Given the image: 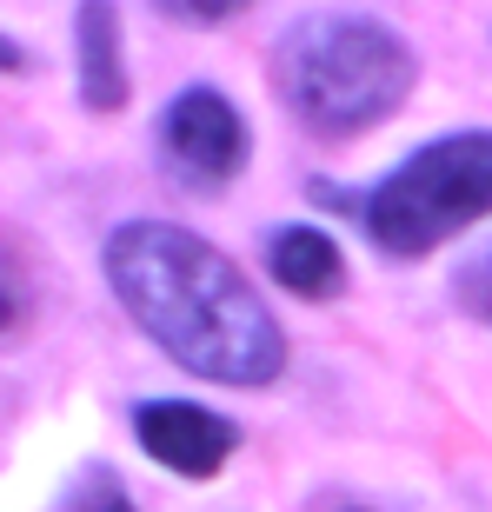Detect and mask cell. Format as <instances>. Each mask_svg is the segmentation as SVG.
Wrapping results in <instances>:
<instances>
[{
	"mask_svg": "<svg viewBox=\"0 0 492 512\" xmlns=\"http://www.w3.org/2000/svg\"><path fill=\"white\" fill-rule=\"evenodd\" d=\"M133 433H140V446L180 479H213L233 459V446H240V426L207 413V406H193V399H147V406L133 413Z\"/></svg>",
	"mask_w": 492,
	"mask_h": 512,
	"instance_id": "obj_5",
	"label": "cell"
},
{
	"mask_svg": "<svg viewBox=\"0 0 492 512\" xmlns=\"http://www.w3.org/2000/svg\"><path fill=\"white\" fill-rule=\"evenodd\" d=\"M273 87L313 133H360L413 94V47L366 14H313L273 47Z\"/></svg>",
	"mask_w": 492,
	"mask_h": 512,
	"instance_id": "obj_2",
	"label": "cell"
},
{
	"mask_svg": "<svg viewBox=\"0 0 492 512\" xmlns=\"http://www.w3.org/2000/svg\"><path fill=\"white\" fill-rule=\"evenodd\" d=\"M67 512H127V493H120V479L107 466L94 473H80V486L67 493Z\"/></svg>",
	"mask_w": 492,
	"mask_h": 512,
	"instance_id": "obj_9",
	"label": "cell"
},
{
	"mask_svg": "<svg viewBox=\"0 0 492 512\" xmlns=\"http://www.w3.org/2000/svg\"><path fill=\"white\" fill-rule=\"evenodd\" d=\"M486 213H492V133L473 127L406 153L366 200V233H373V247L419 260Z\"/></svg>",
	"mask_w": 492,
	"mask_h": 512,
	"instance_id": "obj_3",
	"label": "cell"
},
{
	"mask_svg": "<svg viewBox=\"0 0 492 512\" xmlns=\"http://www.w3.org/2000/svg\"><path fill=\"white\" fill-rule=\"evenodd\" d=\"M20 300H27V286H20L14 260L0 253V326H14V320H20Z\"/></svg>",
	"mask_w": 492,
	"mask_h": 512,
	"instance_id": "obj_11",
	"label": "cell"
},
{
	"mask_svg": "<svg viewBox=\"0 0 492 512\" xmlns=\"http://www.w3.org/2000/svg\"><path fill=\"white\" fill-rule=\"evenodd\" d=\"M0 67H20V47H14V40H0Z\"/></svg>",
	"mask_w": 492,
	"mask_h": 512,
	"instance_id": "obj_13",
	"label": "cell"
},
{
	"mask_svg": "<svg viewBox=\"0 0 492 512\" xmlns=\"http://www.w3.org/2000/svg\"><path fill=\"white\" fill-rule=\"evenodd\" d=\"M266 266H273V280L286 293H300V300H326V293H340L346 280V260H340V240L320 227H280L266 240Z\"/></svg>",
	"mask_w": 492,
	"mask_h": 512,
	"instance_id": "obj_7",
	"label": "cell"
},
{
	"mask_svg": "<svg viewBox=\"0 0 492 512\" xmlns=\"http://www.w3.org/2000/svg\"><path fill=\"white\" fill-rule=\"evenodd\" d=\"M160 160H167V173L193 193L227 187L233 173L246 167L240 107H233L227 94H213V87H187V94L160 114Z\"/></svg>",
	"mask_w": 492,
	"mask_h": 512,
	"instance_id": "obj_4",
	"label": "cell"
},
{
	"mask_svg": "<svg viewBox=\"0 0 492 512\" xmlns=\"http://www.w3.org/2000/svg\"><path fill=\"white\" fill-rule=\"evenodd\" d=\"M107 286L173 366L220 386H266L286 366V333L246 273L200 233L127 220L107 240Z\"/></svg>",
	"mask_w": 492,
	"mask_h": 512,
	"instance_id": "obj_1",
	"label": "cell"
},
{
	"mask_svg": "<svg viewBox=\"0 0 492 512\" xmlns=\"http://www.w3.org/2000/svg\"><path fill=\"white\" fill-rule=\"evenodd\" d=\"M320 512H366V506H360V499H340V493H333V499H320Z\"/></svg>",
	"mask_w": 492,
	"mask_h": 512,
	"instance_id": "obj_12",
	"label": "cell"
},
{
	"mask_svg": "<svg viewBox=\"0 0 492 512\" xmlns=\"http://www.w3.org/2000/svg\"><path fill=\"white\" fill-rule=\"evenodd\" d=\"M160 14H173V20H187V27H220V20H233V14H246L253 0H153Z\"/></svg>",
	"mask_w": 492,
	"mask_h": 512,
	"instance_id": "obj_10",
	"label": "cell"
},
{
	"mask_svg": "<svg viewBox=\"0 0 492 512\" xmlns=\"http://www.w3.org/2000/svg\"><path fill=\"white\" fill-rule=\"evenodd\" d=\"M74 47H80V100H87L94 114H114L120 100H127V54H120L114 0H80Z\"/></svg>",
	"mask_w": 492,
	"mask_h": 512,
	"instance_id": "obj_6",
	"label": "cell"
},
{
	"mask_svg": "<svg viewBox=\"0 0 492 512\" xmlns=\"http://www.w3.org/2000/svg\"><path fill=\"white\" fill-rule=\"evenodd\" d=\"M453 293H459V306H466L473 320H486V326H492V247H486V253H473V260L459 266Z\"/></svg>",
	"mask_w": 492,
	"mask_h": 512,
	"instance_id": "obj_8",
	"label": "cell"
}]
</instances>
